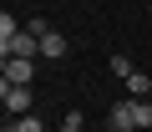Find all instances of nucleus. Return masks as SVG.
Returning <instances> with one entry per match:
<instances>
[{
  "mask_svg": "<svg viewBox=\"0 0 152 132\" xmlns=\"http://www.w3.org/2000/svg\"><path fill=\"white\" fill-rule=\"evenodd\" d=\"M66 51H71V41H66L61 31H46V36H41V56H46V61H61Z\"/></svg>",
  "mask_w": 152,
  "mask_h": 132,
  "instance_id": "nucleus-5",
  "label": "nucleus"
},
{
  "mask_svg": "<svg viewBox=\"0 0 152 132\" xmlns=\"http://www.w3.org/2000/svg\"><path fill=\"white\" fill-rule=\"evenodd\" d=\"M107 132H137V117H132V97H127V102H117V107L107 112Z\"/></svg>",
  "mask_w": 152,
  "mask_h": 132,
  "instance_id": "nucleus-3",
  "label": "nucleus"
},
{
  "mask_svg": "<svg viewBox=\"0 0 152 132\" xmlns=\"http://www.w3.org/2000/svg\"><path fill=\"white\" fill-rule=\"evenodd\" d=\"M0 56H20V61H36V56H41V36H36L31 26H20L10 41H0Z\"/></svg>",
  "mask_w": 152,
  "mask_h": 132,
  "instance_id": "nucleus-1",
  "label": "nucleus"
},
{
  "mask_svg": "<svg viewBox=\"0 0 152 132\" xmlns=\"http://www.w3.org/2000/svg\"><path fill=\"white\" fill-rule=\"evenodd\" d=\"M147 92H152V76L147 71H132L127 76V97H147Z\"/></svg>",
  "mask_w": 152,
  "mask_h": 132,
  "instance_id": "nucleus-7",
  "label": "nucleus"
},
{
  "mask_svg": "<svg viewBox=\"0 0 152 132\" xmlns=\"http://www.w3.org/2000/svg\"><path fill=\"white\" fill-rule=\"evenodd\" d=\"M31 76H36V61L5 56V81H10V87H31Z\"/></svg>",
  "mask_w": 152,
  "mask_h": 132,
  "instance_id": "nucleus-4",
  "label": "nucleus"
},
{
  "mask_svg": "<svg viewBox=\"0 0 152 132\" xmlns=\"http://www.w3.org/2000/svg\"><path fill=\"white\" fill-rule=\"evenodd\" d=\"M61 132H86V117H81V112H66V122H61Z\"/></svg>",
  "mask_w": 152,
  "mask_h": 132,
  "instance_id": "nucleus-11",
  "label": "nucleus"
},
{
  "mask_svg": "<svg viewBox=\"0 0 152 132\" xmlns=\"http://www.w3.org/2000/svg\"><path fill=\"white\" fill-rule=\"evenodd\" d=\"M107 66H112V71H117V76H122V81H127V76H132V71H137V66H132V61H127V56H122V51H117V56H112V61H107Z\"/></svg>",
  "mask_w": 152,
  "mask_h": 132,
  "instance_id": "nucleus-9",
  "label": "nucleus"
},
{
  "mask_svg": "<svg viewBox=\"0 0 152 132\" xmlns=\"http://www.w3.org/2000/svg\"><path fill=\"white\" fill-rule=\"evenodd\" d=\"M132 117H137V127H152V102L147 97H132Z\"/></svg>",
  "mask_w": 152,
  "mask_h": 132,
  "instance_id": "nucleus-8",
  "label": "nucleus"
},
{
  "mask_svg": "<svg viewBox=\"0 0 152 132\" xmlns=\"http://www.w3.org/2000/svg\"><path fill=\"white\" fill-rule=\"evenodd\" d=\"M5 132H46V122L36 112H26V117H5Z\"/></svg>",
  "mask_w": 152,
  "mask_h": 132,
  "instance_id": "nucleus-6",
  "label": "nucleus"
},
{
  "mask_svg": "<svg viewBox=\"0 0 152 132\" xmlns=\"http://www.w3.org/2000/svg\"><path fill=\"white\" fill-rule=\"evenodd\" d=\"M0 102H5V117H26L31 107H36V97H31V87H0Z\"/></svg>",
  "mask_w": 152,
  "mask_h": 132,
  "instance_id": "nucleus-2",
  "label": "nucleus"
},
{
  "mask_svg": "<svg viewBox=\"0 0 152 132\" xmlns=\"http://www.w3.org/2000/svg\"><path fill=\"white\" fill-rule=\"evenodd\" d=\"M147 5H152V0H147Z\"/></svg>",
  "mask_w": 152,
  "mask_h": 132,
  "instance_id": "nucleus-13",
  "label": "nucleus"
},
{
  "mask_svg": "<svg viewBox=\"0 0 152 132\" xmlns=\"http://www.w3.org/2000/svg\"><path fill=\"white\" fill-rule=\"evenodd\" d=\"M147 15H152V5H147Z\"/></svg>",
  "mask_w": 152,
  "mask_h": 132,
  "instance_id": "nucleus-12",
  "label": "nucleus"
},
{
  "mask_svg": "<svg viewBox=\"0 0 152 132\" xmlns=\"http://www.w3.org/2000/svg\"><path fill=\"white\" fill-rule=\"evenodd\" d=\"M15 31H20V21H15V15H10V10H5V15H0V41H10V36H15Z\"/></svg>",
  "mask_w": 152,
  "mask_h": 132,
  "instance_id": "nucleus-10",
  "label": "nucleus"
}]
</instances>
